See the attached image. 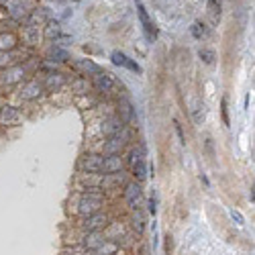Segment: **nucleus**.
<instances>
[{"label":"nucleus","instance_id":"a211bd4d","mask_svg":"<svg viewBox=\"0 0 255 255\" xmlns=\"http://www.w3.org/2000/svg\"><path fill=\"white\" fill-rule=\"evenodd\" d=\"M135 227L139 229V231H143V219H141V214H137V217H135Z\"/></svg>","mask_w":255,"mask_h":255},{"label":"nucleus","instance_id":"2eb2a0df","mask_svg":"<svg viewBox=\"0 0 255 255\" xmlns=\"http://www.w3.org/2000/svg\"><path fill=\"white\" fill-rule=\"evenodd\" d=\"M223 121H224V125H229L231 121H229V111H227V98H223Z\"/></svg>","mask_w":255,"mask_h":255},{"label":"nucleus","instance_id":"dca6fc26","mask_svg":"<svg viewBox=\"0 0 255 255\" xmlns=\"http://www.w3.org/2000/svg\"><path fill=\"white\" fill-rule=\"evenodd\" d=\"M114 251H116V245H114V243H109L106 247H100V249H98V253H114Z\"/></svg>","mask_w":255,"mask_h":255},{"label":"nucleus","instance_id":"0eeeda50","mask_svg":"<svg viewBox=\"0 0 255 255\" xmlns=\"http://www.w3.org/2000/svg\"><path fill=\"white\" fill-rule=\"evenodd\" d=\"M94 84H96L98 90H102V92H111L112 86H114L112 78H111L109 74H98V76L94 78Z\"/></svg>","mask_w":255,"mask_h":255},{"label":"nucleus","instance_id":"f257e3e1","mask_svg":"<svg viewBox=\"0 0 255 255\" xmlns=\"http://www.w3.org/2000/svg\"><path fill=\"white\" fill-rule=\"evenodd\" d=\"M137 13H139V18H141V25H143V31H145L147 41H155V39H158V29H155L153 21L149 18V15H147L145 6L141 2H137Z\"/></svg>","mask_w":255,"mask_h":255},{"label":"nucleus","instance_id":"f8f14e48","mask_svg":"<svg viewBox=\"0 0 255 255\" xmlns=\"http://www.w3.org/2000/svg\"><path fill=\"white\" fill-rule=\"evenodd\" d=\"M15 45L13 35H0V49H11Z\"/></svg>","mask_w":255,"mask_h":255},{"label":"nucleus","instance_id":"f03ea898","mask_svg":"<svg viewBox=\"0 0 255 255\" xmlns=\"http://www.w3.org/2000/svg\"><path fill=\"white\" fill-rule=\"evenodd\" d=\"M100 204H102L100 194H86L84 198L80 200V212H82V214H88V217H92V214L98 212Z\"/></svg>","mask_w":255,"mask_h":255},{"label":"nucleus","instance_id":"423d86ee","mask_svg":"<svg viewBox=\"0 0 255 255\" xmlns=\"http://www.w3.org/2000/svg\"><path fill=\"white\" fill-rule=\"evenodd\" d=\"M127 202L131 204V208L139 207V202H141V190H139V186H137V184L127 186Z\"/></svg>","mask_w":255,"mask_h":255},{"label":"nucleus","instance_id":"4468645a","mask_svg":"<svg viewBox=\"0 0 255 255\" xmlns=\"http://www.w3.org/2000/svg\"><path fill=\"white\" fill-rule=\"evenodd\" d=\"M198 55L204 60V64H214V53L210 51V49H200Z\"/></svg>","mask_w":255,"mask_h":255},{"label":"nucleus","instance_id":"1a4fd4ad","mask_svg":"<svg viewBox=\"0 0 255 255\" xmlns=\"http://www.w3.org/2000/svg\"><path fill=\"white\" fill-rule=\"evenodd\" d=\"M133 172H135V178L143 182L147 180V165H145V159H133Z\"/></svg>","mask_w":255,"mask_h":255},{"label":"nucleus","instance_id":"f3484780","mask_svg":"<svg viewBox=\"0 0 255 255\" xmlns=\"http://www.w3.org/2000/svg\"><path fill=\"white\" fill-rule=\"evenodd\" d=\"M231 219L237 224H243V217H241V212H237V210H231Z\"/></svg>","mask_w":255,"mask_h":255},{"label":"nucleus","instance_id":"6ab92c4d","mask_svg":"<svg viewBox=\"0 0 255 255\" xmlns=\"http://www.w3.org/2000/svg\"><path fill=\"white\" fill-rule=\"evenodd\" d=\"M149 212L155 214V198H151V202H149Z\"/></svg>","mask_w":255,"mask_h":255},{"label":"nucleus","instance_id":"ddd939ff","mask_svg":"<svg viewBox=\"0 0 255 255\" xmlns=\"http://www.w3.org/2000/svg\"><path fill=\"white\" fill-rule=\"evenodd\" d=\"M11 121H18V112L8 109V111H4V112H2V123H6V125H8Z\"/></svg>","mask_w":255,"mask_h":255},{"label":"nucleus","instance_id":"9b49d317","mask_svg":"<svg viewBox=\"0 0 255 255\" xmlns=\"http://www.w3.org/2000/svg\"><path fill=\"white\" fill-rule=\"evenodd\" d=\"M104 223H106V219L102 217V214H92V217L88 219V223H86V227H88V229H92V231H96L98 227H102Z\"/></svg>","mask_w":255,"mask_h":255},{"label":"nucleus","instance_id":"20e7f679","mask_svg":"<svg viewBox=\"0 0 255 255\" xmlns=\"http://www.w3.org/2000/svg\"><path fill=\"white\" fill-rule=\"evenodd\" d=\"M80 170L84 172H100L102 170V158L98 155H86L80 161Z\"/></svg>","mask_w":255,"mask_h":255},{"label":"nucleus","instance_id":"6e6552de","mask_svg":"<svg viewBox=\"0 0 255 255\" xmlns=\"http://www.w3.org/2000/svg\"><path fill=\"white\" fill-rule=\"evenodd\" d=\"M121 168H123V163H121V159L116 158V155H111V158H104L102 159L104 174H114V172H119Z\"/></svg>","mask_w":255,"mask_h":255},{"label":"nucleus","instance_id":"9d476101","mask_svg":"<svg viewBox=\"0 0 255 255\" xmlns=\"http://www.w3.org/2000/svg\"><path fill=\"white\" fill-rule=\"evenodd\" d=\"M190 31H192V35H194L196 39H204V37H208V29L204 27L200 21H196V23L190 27Z\"/></svg>","mask_w":255,"mask_h":255},{"label":"nucleus","instance_id":"39448f33","mask_svg":"<svg viewBox=\"0 0 255 255\" xmlns=\"http://www.w3.org/2000/svg\"><path fill=\"white\" fill-rule=\"evenodd\" d=\"M221 15H223V0H208V16L212 25L221 21Z\"/></svg>","mask_w":255,"mask_h":255},{"label":"nucleus","instance_id":"7ed1b4c3","mask_svg":"<svg viewBox=\"0 0 255 255\" xmlns=\"http://www.w3.org/2000/svg\"><path fill=\"white\" fill-rule=\"evenodd\" d=\"M111 60H112V64H114V65L129 67L131 72H135V74H141V65H139V64H135L133 60H129V57H127L125 53H121V51H112Z\"/></svg>","mask_w":255,"mask_h":255}]
</instances>
